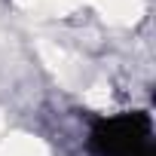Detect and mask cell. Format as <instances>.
Masks as SVG:
<instances>
[{"instance_id":"obj_1","label":"cell","mask_w":156,"mask_h":156,"mask_svg":"<svg viewBox=\"0 0 156 156\" xmlns=\"http://www.w3.org/2000/svg\"><path fill=\"white\" fill-rule=\"evenodd\" d=\"M153 129L147 113H122L92 129V150L98 156H153Z\"/></svg>"}]
</instances>
